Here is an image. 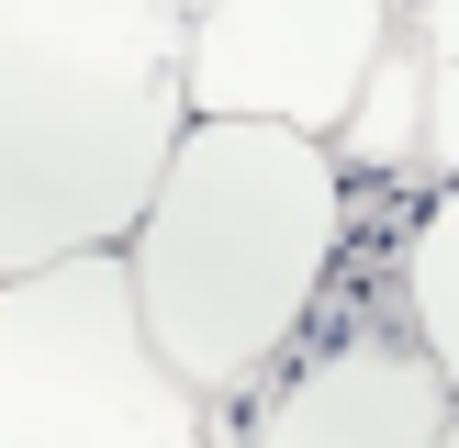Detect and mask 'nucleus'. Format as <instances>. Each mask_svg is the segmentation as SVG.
<instances>
[{
    "instance_id": "8",
    "label": "nucleus",
    "mask_w": 459,
    "mask_h": 448,
    "mask_svg": "<svg viewBox=\"0 0 459 448\" xmlns=\"http://www.w3.org/2000/svg\"><path fill=\"white\" fill-rule=\"evenodd\" d=\"M415 22V56H426V179L459 168V0H403Z\"/></svg>"
},
{
    "instance_id": "9",
    "label": "nucleus",
    "mask_w": 459,
    "mask_h": 448,
    "mask_svg": "<svg viewBox=\"0 0 459 448\" xmlns=\"http://www.w3.org/2000/svg\"><path fill=\"white\" fill-rule=\"evenodd\" d=\"M437 448H459V415H448V426H437Z\"/></svg>"
},
{
    "instance_id": "4",
    "label": "nucleus",
    "mask_w": 459,
    "mask_h": 448,
    "mask_svg": "<svg viewBox=\"0 0 459 448\" xmlns=\"http://www.w3.org/2000/svg\"><path fill=\"white\" fill-rule=\"evenodd\" d=\"M448 415H459V392L403 325L393 258H370V280L336 258L314 325L258 370L236 448H437Z\"/></svg>"
},
{
    "instance_id": "5",
    "label": "nucleus",
    "mask_w": 459,
    "mask_h": 448,
    "mask_svg": "<svg viewBox=\"0 0 459 448\" xmlns=\"http://www.w3.org/2000/svg\"><path fill=\"white\" fill-rule=\"evenodd\" d=\"M403 0H179V79L191 112L325 134L370 56L393 45Z\"/></svg>"
},
{
    "instance_id": "6",
    "label": "nucleus",
    "mask_w": 459,
    "mask_h": 448,
    "mask_svg": "<svg viewBox=\"0 0 459 448\" xmlns=\"http://www.w3.org/2000/svg\"><path fill=\"white\" fill-rule=\"evenodd\" d=\"M336 168L359 191H426V56H415V22H393V45L370 56V79L348 90V112L325 124Z\"/></svg>"
},
{
    "instance_id": "2",
    "label": "nucleus",
    "mask_w": 459,
    "mask_h": 448,
    "mask_svg": "<svg viewBox=\"0 0 459 448\" xmlns=\"http://www.w3.org/2000/svg\"><path fill=\"white\" fill-rule=\"evenodd\" d=\"M179 124V0H0V269L124 246Z\"/></svg>"
},
{
    "instance_id": "7",
    "label": "nucleus",
    "mask_w": 459,
    "mask_h": 448,
    "mask_svg": "<svg viewBox=\"0 0 459 448\" xmlns=\"http://www.w3.org/2000/svg\"><path fill=\"white\" fill-rule=\"evenodd\" d=\"M393 303H403L415 348L437 358L448 392H459V168L426 179V202L403 213V236H393Z\"/></svg>"
},
{
    "instance_id": "1",
    "label": "nucleus",
    "mask_w": 459,
    "mask_h": 448,
    "mask_svg": "<svg viewBox=\"0 0 459 448\" xmlns=\"http://www.w3.org/2000/svg\"><path fill=\"white\" fill-rule=\"evenodd\" d=\"M348 168L303 124H247L191 112L157 168L146 213L124 224V280L157 358L191 381L213 415L258 392V370L314 325L336 258H348Z\"/></svg>"
},
{
    "instance_id": "3",
    "label": "nucleus",
    "mask_w": 459,
    "mask_h": 448,
    "mask_svg": "<svg viewBox=\"0 0 459 448\" xmlns=\"http://www.w3.org/2000/svg\"><path fill=\"white\" fill-rule=\"evenodd\" d=\"M0 448H213V403L157 358L124 246L0 269Z\"/></svg>"
}]
</instances>
